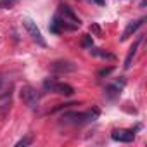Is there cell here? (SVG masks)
<instances>
[{"instance_id":"cell-5","label":"cell","mask_w":147,"mask_h":147,"mask_svg":"<svg viewBox=\"0 0 147 147\" xmlns=\"http://www.w3.org/2000/svg\"><path fill=\"white\" fill-rule=\"evenodd\" d=\"M23 26H24V30L28 31V35L31 36L33 42H36L40 47H47V42H45V38L42 36V31H40V28L36 26V23H35L33 19L24 18V19H23Z\"/></svg>"},{"instance_id":"cell-7","label":"cell","mask_w":147,"mask_h":147,"mask_svg":"<svg viewBox=\"0 0 147 147\" xmlns=\"http://www.w3.org/2000/svg\"><path fill=\"white\" fill-rule=\"evenodd\" d=\"M11 106H12V88H9V90L0 94V114L5 116L9 113Z\"/></svg>"},{"instance_id":"cell-16","label":"cell","mask_w":147,"mask_h":147,"mask_svg":"<svg viewBox=\"0 0 147 147\" xmlns=\"http://www.w3.org/2000/svg\"><path fill=\"white\" fill-rule=\"evenodd\" d=\"M82 47H85V49L94 47V40H92L90 35H85V36H83V40H82Z\"/></svg>"},{"instance_id":"cell-17","label":"cell","mask_w":147,"mask_h":147,"mask_svg":"<svg viewBox=\"0 0 147 147\" xmlns=\"http://www.w3.org/2000/svg\"><path fill=\"white\" fill-rule=\"evenodd\" d=\"M111 71H113V67H104V69H100V71L97 73V75H99V76L102 78V76H107L109 73H111Z\"/></svg>"},{"instance_id":"cell-1","label":"cell","mask_w":147,"mask_h":147,"mask_svg":"<svg viewBox=\"0 0 147 147\" xmlns=\"http://www.w3.org/2000/svg\"><path fill=\"white\" fill-rule=\"evenodd\" d=\"M99 116V109H90V111H85V113H78V111H71V113H64L61 116V125H66V126H76V125H85V123H90L94 121L95 118Z\"/></svg>"},{"instance_id":"cell-13","label":"cell","mask_w":147,"mask_h":147,"mask_svg":"<svg viewBox=\"0 0 147 147\" xmlns=\"http://www.w3.org/2000/svg\"><path fill=\"white\" fill-rule=\"evenodd\" d=\"M90 54L95 55V57H100V59H109V61H114V55L102 50V49H95V47H90Z\"/></svg>"},{"instance_id":"cell-4","label":"cell","mask_w":147,"mask_h":147,"mask_svg":"<svg viewBox=\"0 0 147 147\" xmlns=\"http://www.w3.org/2000/svg\"><path fill=\"white\" fill-rule=\"evenodd\" d=\"M19 95H21L23 102H24L28 107H31V109L38 107V102H40V92H38L35 87H31V85H23L21 90H19Z\"/></svg>"},{"instance_id":"cell-6","label":"cell","mask_w":147,"mask_h":147,"mask_svg":"<svg viewBox=\"0 0 147 147\" xmlns=\"http://www.w3.org/2000/svg\"><path fill=\"white\" fill-rule=\"evenodd\" d=\"M111 138L116 140V142L130 144V142H133L135 133H133V130H123V128H119V130H114V131L111 133Z\"/></svg>"},{"instance_id":"cell-9","label":"cell","mask_w":147,"mask_h":147,"mask_svg":"<svg viewBox=\"0 0 147 147\" xmlns=\"http://www.w3.org/2000/svg\"><path fill=\"white\" fill-rule=\"evenodd\" d=\"M145 23V18H140V19H135V21H130L128 24H126V28H125V31H123V36H121V40H126V38H130L133 33H137V30L142 26Z\"/></svg>"},{"instance_id":"cell-14","label":"cell","mask_w":147,"mask_h":147,"mask_svg":"<svg viewBox=\"0 0 147 147\" xmlns=\"http://www.w3.org/2000/svg\"><path fill=\"white\" fill-rule=\"evenodd\" d=\"M31 144H33V135L28 133L26 137H23L21 140L16 142V147H26V145H31Z\"/></svg>"},{"instance_id":"cell-3","label":"cell","mask_w":147,"mask_h":147,"mask_svg":"<svg viewBox=\"0 0 147 147\" xmlns=\"http://www.w3.org/2000/svg\"><path fill=\"white\" fill-rule=\"evenodd\" d=\"M43 88L47 92H54V94H59V95H64V97H71L75 94V88L69 83H61L55 78H47L43 82Z\"/></svg>"},{"instance_id":"cell-19","label":"cell","mask_w":147,"mask_h":147,"mask_svg":"<svg viewBox=\"0 0 147 147\" xmlns=\"http://www.w3.org/2000/svg\"><path fill=\"white\" fill-rule=\"evenodd\" d=\"M0 87H2V78H0Z\"/></svg>"},{"instance_id":"cell-2","label":"cell","mask_w":147,"mask_h":147,"mask_svg":"<svg viewBox=\"0 0 147 147\" xmlns=\"http://www.w3.org/2000/svg\"><path fill=\"white\" fill-rule=\"evenodd\" d=\"M57 16L61 18V21H62L66 31H75V30H78L80 24H82L80 18L73 12V9H71L69 5H61L59 11H57Z\"/></svg>"},{"instance_id":"cell-11","label":"cell","mask_w":147,"mask_h":147,"mask_svg":"<svg viewBox=\"0 0 147 147\" xmlns=\"http://www.w3.org/2000/svg\"><path fill=\"white\" fill-rule=\"evenodd\" d=\"M123 87H125V82H123V80H121V83H113V85H107V87H106V94L113 99V97H116V95H119V94H121Z\"/></svg>"},{"instance_id":"cell-15","label":"cell","mask_w":147,"mask_h":147,"mask_svg":"<svg viewBox=\"0 0 147 147\" xmlns=\"http://www.w3.org/2000/svg\"><path fill=\"white\" fill-rule=\"evenodd\" d=\"M18 2H19V0H0V9L9 11V9H12Z\"/></svg>"},{"instance_id":"cell-8","label":"cell","mask_w":147,"mask_h":147,"mask_svg":"<svg viewBox=\"0 0 147 147\" xmlns=\"http://www.w3.org/2000/svg\"><path fill=\"white\" fill-rule=\"evenodd\" d=\"M50 69L54 73H71V71L76 69V66L69 61H55V62L50 64Z\"/></svg>"},{"instance_id":"cell-10","label":"cell","mask_w":147,"mask_h":147,"mask_svg":"<svg viewBox=\"0 0 147 147\" xmlns=\"http://www.w3.org/2000/svg\"><path fill=\"white\" fill-rule=\"evenodd\" d=\"M142 40H144V36H138V38L133 42V45L130 47V50H128V54H126V59H125V69H130V67H131L133 57H135V54H137V50H138V47H140Z\"/></svg>"},{"instance_id":"cell-18","label":"cell","mask_w":147,"mask_h":147,"mask_svg":"<svg viewBox=\"0 0 147 147\" xmlns=\"http://www.w3.org/2000/svg\"><path fill=\"white\" fill-rule=\"evenodd\" d=\"M92 2H95L97 5H106V0H92Z\"/></svg>"},{"instance_id":"cell-12","label":"cell","mask_w":147,"mask_h":147,"mask_svg":"<svg viewBox=\"0 0 147 147\" xmlns=\"http://www.w3.org/2000/svg\"><path fill=\"white\" fill-rule=\"evenodd\" d=\"M49 30H50L52 33H55V35H59L61 31H64V24H62V21H61V18H59L57 14L54 16V19H52V23H50Z\"/></svg>"}]
</instances>
